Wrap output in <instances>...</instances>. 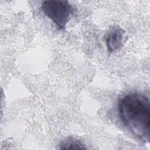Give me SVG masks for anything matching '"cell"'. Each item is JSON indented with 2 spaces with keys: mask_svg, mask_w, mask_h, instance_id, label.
<instances>
[{
  "mask_svg": "<svg viewBox=\"0 0 150 150\" xmlns=\"http://www.w3.org/2000/svg\"><path fill=\"white\" fill-rule=\"evenodd\" d=\"M120 117L129 131L144 142L150 140V106L149 98L139 93H130L118 101Z\"/></svg>",
  "mask_w": 150,
  "mask_h": 150,
  "instance_id": "6da1fadb",
  "label": "cell"
},
{
  "mask_svg": "<svg viewBox=\"0 0 150 150\" xmlns=\"http://www.w3.org/2000/svg\"><path fill=\"white\" fill-rule=\"evenodd\" d=\"M40 9L59 30L65 29L74 8L68 1L46 0L42 2Z\"/></svg>",
  "mask_w": 150,
  "mask_h": 150,
  "instance_id": "7a4b0ae2",
  "label": "cell"
},
{
  "mask_svg": "<svg viewBox=\"0 0 150 150\" xmlns=\"http://www.w3.org/2000/svg\"><path fill=\"white\" fill-rule=\"evenodd\" d=\"M125 33V30L118 25L110 29L105 36V44L110 53L115 52L122 46Z\"/></svg>",
  "mask_w": 150,
  "mask_h": 150,
  "instance_id": "3957f363",
  "label": "cell"
},
{
  "mask_svg": "<svg viewBox=\"0 0 150 150\" xmlns=\"http://www.w3.org/2000/svg\"><path fill=\"white\" fill-rule=\"evenodd\" d=\"M59 148L62 149H87L85 145L80 140L68 137L63 140L59 144Z\"/></svg>",
  "mask_w": 150,
  "mask_h": 150,
  "instance_id": "277c9868",
  "label": "cell"
}]
</instances>
